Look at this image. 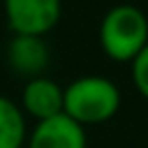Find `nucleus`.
Here are the masks:
<instances>
[{"label": "nucleus", "mask_w": 148, "mask_h": 148, "mask_svg": "<svg viewBox=\"0 0 148 148\" xmlns=\"http://www.w3.org/2000/svg\"><path fill=\"white\" fill-rule=\"evenodd\" d=\"M120 109V90L106 76H79L62 95V113L81 127L102 125L111 120Z\"/></svg>", "instance_id": "1"}, {"label": "nucleus", "mask_w": 148, "mask_h": 148, "mask_svg": "<svg viewBox=\"0 0 148 148\" xmlns=\"http://www.w3.org/2000/svg\"><path fill=\"white\" fill-rule=\"evenodd\" d=\"M102 51L118 62H132L148 44V18L134 5L111 7L99 23Z\"/></svg>", "instance_id": "2"}, {"label": "nucleus", "mask_w": 148, "mask_h": 148, "mask_svg": "<svg viewBox=\"0 0 148 148\" xmlns=\"http://www.w3.org/2000/svg\"><path fill=\"white\" fill-rule=\"evenodd\" d=\"M5 18L14 35H49L62 14V0H2Z\"/></svg>", "instance_id": "3"}, {"label": "nucleus", "mask_w": 148, "mask_h": 148, "mask_svg": "<svg viewBox=\"0 0 148 148\" xmlns=\"http://www.w3.org/2000/svg\"><path fill=\"white\" fill-rule=\"evenodd\" d=\"M25 146L28 148H88L86 127L74 123L69 116L60 113L49 120L35 123Z\"/></svg>", "instance_id": "4"}, {"label": "nucleus", "mask_w": 148, "mask_h": 148, "mask_svg": "<svg viewBox=\"0 0 148 148\" xmlns=\"http://www.w3.org/2000/svg\"><path fill=\"white\" fill-rule=\"evenodd\" d=\"M62 95L65 88H60L53 79L49 76H35L28 79L23 90H21V111L28 113L30 118L39 120H49L53 116L62 113Z\"/></svg>", "instance_id": "5"}, {"label": "nucleus", "mask_w": 148, "mask_h": 148, "mask_svg": "<svg viewBox=\"0 0 148 148\" xmlns=\"http://www.w3.org/2000/svg\"><path fill=\"white\" fill-rule=\"evenodd\" d=\"M7 65L18 74L28 79L44 76V69L49 65V46L44 37L32 35H14L12 42H7Z\"/></svg>", "instance_id": "6"}, {"label": "nucleus", "mask_w": 148, "mask_h": 148, "mask_svg": "<svg viewBox=\"0 0 148 148\" xmlns=\"http://www.w3.org/2000/svg\"><path fill=\"white\" fill-rule=\"evenodd\" d=\"M28 141L25 113L16 102L0 95V148H23Z\"/></svg>", "instance_id": "7"}, {"label": "nucleus", "mask_w": 148, "mask_h": 148, "mask_svg": "<svg viewBox=\"0 0 148 148\" xmlns=\"http://www.w3.org/2000/svg\"><path fill=\"white\" fill-rule=\"evenodd\" d=\"M130 72H132V83L134 88L148 99V44L139 51V56L130 62Z\"/></svg>", "instance_id": "8"}]
</instances>
